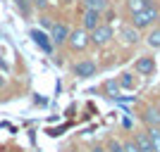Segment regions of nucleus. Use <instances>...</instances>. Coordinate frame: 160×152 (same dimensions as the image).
Instances as JSON below:
<instances>
[{
	"label": "nucleus",
	"mask_w": 160,
	"mask_h": 152,
	"mask_svg": "<svg viewBox=\"0 0 160 152\" xmlns=\"http://www.w3.org/2000/svg\"><path fill=\"white\" fill-rule=\"evenodd\" d=\"M158 14H160V10H158V5L155 2H151L148 0V5L141 10V12H134V14H129V24H132L136 31H143V29H151L158 21Z\"/></svg>",
	"instance_id": "f257e3e1"
},
{
	"label": "nucleus",
	"mask_w": 160,
	"mask_h": 152,
	"mask_svg": "<svg viewBox=\"0 0 160 152\" xmlns=\"http://www.w3.org/2000/svg\"><path fill=\"white\" fill-rule=\"evenodd\" d=\"M115 38V31H112V26L110 24H98V26L93 29V31H88V43L91 45H96V48H105L110 40Z\"/></svg>",
	"instance_id": "f03ea898"
},
{
	"label": "nucleus",
	"mask_w": 160,
	"mask_h": 152,
	"mask_svg": "<svg viewBox=\"0 0 160 152\" xmlns=\"http://www.w3.org/2000/svg\"><path fill=\"white\" fill-rule=\"evenodd\" d=\"M67 48H69V53H84L91 43H88V31L84 29H69V36H67Z\"/></svg>",
	"instance_id": "7ed1b4c3"
},
{
	"label": "nucleus",
	"mask_w": 160,
	"mask_h": 152,
	"mask_svg": "<svg viewBox=\"0 0 160 152\" xmlns=\"http://www.w3.org/2000/svg\"><path fill=\"white\" fill-rule=\"evenodd\" d=\"M96 71H98V64L93 60H88V57H84V60L72 64V74L77 79H91V76H96Z\"/></svg>",
	"instance_id": "20e7f679"
},
{
	"label": "nucleus",
	"mask_w": 160,
	"mask_h": 152,
	"mask_svg": "<svg viewBox=\"0 0 160 152\" xmlns=\"http://www.w3.org/2000/svg\"><path fill=\"white\" fill-rule=\"evenodd\" d=\"M67 36H69V26H67V24H62V21L53 24V26H50V45L62 48L67 43Z\"/></svg>",
	"instance_id": "39448f33"
},
{
	"label": "nucleus",
	"mask_w": 160,
	"mask_h": 152,
	"mask_svg": "<svg viewBox=\"0 0 160 152\" xmlns=\"http://www.w3.org/2000/svg\"><path fill=\"white\" fill-rule=\"evenodd\" d=\"M141 121L146 124V128H160V112L155 105H146L141 109Z\"/></svg>",
	"instance_id": "423d86ee"
},
{
	"label": "nucleus",
	"mask_w": 160,
	"mask_h": 152,
	"mask_svg": "<svg viewBox=\"0 0 160 152\" xmlns=\"http://www.w3.org/2000/svg\"><path fill=\"white\" fill-rule=\"evenodd\" d=\"M98 24H103V14L96 10H84L81 12V29L84 31H93Z\"/></svg>",
	"instance_id": "0eeeda50"
},
{
	"label": "nucleus",
	"mask_w": 160,
	"mask_h": 152,
	"mask_svg": "<svg viewBox=\"0 0 160 152\" xmlns=\"http://www.w3.org/2000/svg\"><path fill=\"white\" fill-rule=\"evenodd\" d=\"M120 38L124 40L127 45H136V43H139V31L127 21V24H122V26H120Z\"/></svg>",
	"instance_id": "6e6552de"
},
{
	"label": "nucleus",
	"mask_w": 160,
	"mask_h": 152,
	"mask_svg": "<svg viewBox=\"0 0 160 152\" xmlns=\"http://www.w3.org/2000/svg\"><path fill=\"white\" fill-rule=\"evenodd\" d=\"M134 69H136V74H141V76H151V74L155 71V60L153 57H139L136 64H134Z\"/></svg>",
	"instance_id": "1a4fd4ad"
},
{
	"label": "nucleus",
	"mask_w": 160,
	"mask_h": 152,
	"mask_svg": "<svg viewBox=\"0 0 160 152\" xmlns=\"http://www.w3.org/2000/svg\"><path fill=\"white\" fill-rule=\"evenodd\" d=\"M134 143H136L139 152H153V145H151L146 131H136V133H134Z\"/></svg>",
	"instance_id": "9d476101"
},
{
	"label": "nucleus",
	"mask_w": 160,
	"mask_h": 152,
	"mask_svg": "<svg viewBox=\"0 0 160 152\" xmlns=\"http://www.w3.org/2000/svg\"><path fill=\"white\" fill-rule=\"evenodd\" d=\"M81 5H84V10H96V12H105V10H110V0H81Z\"/></svg>",
	"instance_id": "9b49d317"
},
{
	"label": "nucleus",
	"mask_w": 160,
	"mask_h": 152,
	"mask_svg": "<svg viewBox=\"0 0 160 152\" xmlns=\"http://www.w3.org/2000/svg\"><path fill=\"white\" fill-rule=\"evenodd\" d=\"M117 83H120V90H134L136 88V76H134L132 71H124L117 79Z\"/></svg>",
	"instance_id": "f8f14e48"
},
{
	"label": "nucleus",
	"mask_w": 160,
	"mask_h": 152,
	"mask_svg": "<svg viewBox=\"0 0 160 152\" xmlns=\"http://www.w3.org/2000/svg\"><path fill=\"white\" fill-rule=\"evenodd\" d=\"M146 43H148V48L160 50V26H151V31L146 36Z\"/></svg>",
	"instance_id": "ddd939ff"
},
{
	"label": "nucleus",
	"mask_w": 160,
	"mask_h": 152,
	"mask_svg": "<svg viewBox=\"0 0 160 152\" xmlns=\"http://www.w3.org/2000/svg\"><path fill=\"white\" fill-rule=\"evenodd\" d=\"M103 93H105L108 98H115V95L120 93V83H117V81H115V79L105 81V83H103Z\"/></svg>",
	"instance_id": "4468645a"
},
{
	"label": "nucleus",
	"mask_w": 160,
	"mask_h": 152,
	"mask_svg": "<svg viewBox=\"0 0 160 152\" xmlns=\"http://www.w3.org/2000/svg\"><path fill=\"white\" fill-rule=\"evenodd\" d=\"M146 133L151 145H153V152H160V128H146Z\"/></svg>",
	"instance_id": "2eb2a0df"
},
{
	"label": "nucleus",
	"mask_w": 160,
	"mask_h": 152,
	"mask_svg": "<svg viewBox=\"0 0 160 152\" xmlns=\"http://www.w3.org/2000/svg\"><path fill=\"white\" fill-rule=\"evenodd\" d=\"M31 38L36 40V43H38V45L43 48L46 53H50V48H53V45H50V43H48V40H46V38H48L46 33H41V31H31Z\"/></svg>",
	"instance_id": "dca6fc26"
},
{
	"label": "nucleus",
	"mask_w": 160,
	"mask_h": 152,
	"mask_svg": "<svg viewBox=\"0 0 160 152\" xmlns=\"http://www.w3.org/2000/svg\"><path fill=\"white\" fill-rule=\"evenodd\" d=\"M146 5H148V0H127V12H129V14L141 12Z\"/></svg>",
	"instance_id": "f3484780"
},
{
	"label": "nucleus",
	"mask_w": 160,
	"mask_h": 152,
	"mask_svg": "<svg viewBox=\"0 0 160 152\" xmlns=\"http://www.w3.org/2000/svg\"><path fill=\"white\" fill-rule=\"evenodd\" d=\"M105 152H124V147H122V140H117V138H108Z\"/></svg>",
	"instance_id": "a211bd4d"
},
{
	"label": "nucleus",
	"mask_w": 160,
	"mask_h": 152,
	"mask_svg": "<svg viewBox=\"0 0 160 152\" xmlns=\"http://www.w3.org/2000/svg\"><path fill=\"white\" fill-rule=\"evenodd\" d=\"M14 5L19 7V12L24 14V17H29V14H31V10H33L31 0H14Z\"/></svg>",
	"instance_id": "6ab92c4d"
},
{
	"label": "nucleus",
	"mask_w": 160,
	"mask_h": 152,
	"mask_svg": "<svg viewBox=\"0 0 160 152\" xmlns=\"http://www.w3.org/2000/svg\"><path fill=\"white\" fill-rule=\"evenodd\" d=\"M122 147H124V152H139V147H136L134 138H127V140H122Z\"/></svg>",
	"instance_id": "aec40b11"
},
{
	"label": "nucleus",
	"mask_w": 160,
	"mask_h": 152,
	"mask_svg": "<svg viewBox=\"0 0 160 152\" xmlns=\"http://www.w3.org/2000/svg\"><path fill=\"white\" fill-rule=\"evenodd\" d=\"M31 5H33V10H41V12H43V10L50 7V0H31Z\"/></svg>",
	"instance_id": "412c9836"
},
{
	"label": "nucleus",
	"mask_w": 160,
	"mask_h": 152,
	"mask_svg": "<svg viewBox=\"0 0 160 152\" xmlns=\"http://www.w3.org/2000/svg\"><path fill=\"white\" fill-rule=\"evenodd\" d=\"M91 152H105V147L98 145V143H93V145H91Z\"/></svg>",
	"instance_id": "4be33fe9"
},
{
	"label": "nucleus",
	"mask_w": 160,
	"mask_h": 152,
	"mask_svg": "<svg viewBox=\"0 0 160 152\" xmlns=\"http://www.w3.org/2000/svg\"><path fill=\"white\" fill-rule=\"evenodd\" d=\"M74 2H81V0H62V5H74Z\"/></svg>",
	"instance_id": "5701e85b"
},
{
	"label": "nucleus",
	"mask_w": 160,
	"mask_h": 152,
	"mask_svg": "<svg viewBox=\"0 0 160 152\" xmlns=\"http://www.w3.org/2000/svg\"><path fill=\"white\" fill-rule=\"evenodd\" d=\"M5 83H7V81H5V76L0 74V88H5Z\"/></svg>",
	"instance_id": "b1692460"
},
{
	"label": "nucleus",
	"mask_w": 160,
	"mask_h": 152,
	"mask_svg": "<svg viewBox=\"0 0 160 152\" xmlns=\"http://www.w3.org/2000/svg\"><path fill=\"white\" fill-rule=\"evenodd\" d=\"M153 105H155V109H158V112H160V95H158V100H155Z\"/></svg>",
	"instance_id": "393cba45"
},
{
	"label": "nucleus",
	"mask_w": 160,
	"mask_h": 152,
	"mask_svg": "<svg viewBox=\"0 0 160 152\" xmlns=\"http://www.w3.org/2000/svg\"><path fill=\"white\" fill-rule=\"evenodd\" d=\"M65 152H79V150H77V147H69V150H65Z\"/></svg>",
	"instance_id": "a878e982"
},
{
	"label": "nucleus",
	"mask_w": 160,
	"mask_h": 152,
	"mask_svg": "<svg viewBox=\"0 0 160 152\" xmlns=\"http://www.w3.org/2000/svg\"><path fill=\"white\" fill-rule=\"evenodd\" d=\"M158 26H160V14H158Z\"/></svg>",
	"instance_id": "bb28decb"
}]
</instances>
